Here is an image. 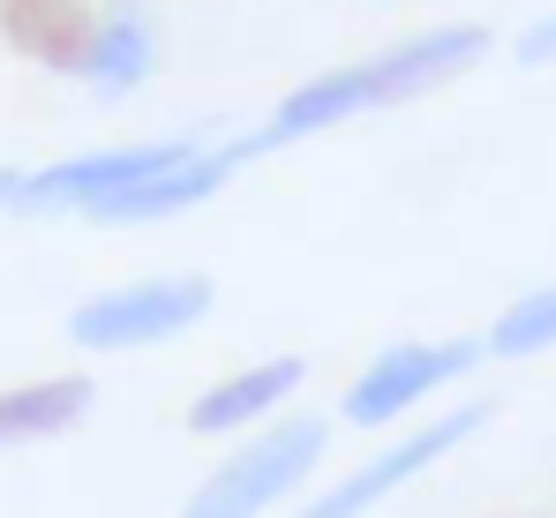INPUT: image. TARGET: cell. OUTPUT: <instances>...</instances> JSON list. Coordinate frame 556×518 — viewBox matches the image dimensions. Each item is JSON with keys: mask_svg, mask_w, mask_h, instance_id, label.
<instances>
[{"mask_svg": "<svg viewBox=\"0 0 556 518\" xmlns=\"http://www.w3.org/2000/svg\"><path fill=\"white\" fill-rule=\"evenodd\" d=\"M549 345H556V286H534V293H519V301L489 324L481 353H496V361H527V353H549Z\"/></svg>", "mask_w": 556, "mask_h": 518, "instance_id": "7c38bea8", "label": "cell"}, {"mask_svg": "<svg viewBox=\"0 0 556 518\" xmlns=\"http://www.w3.org/2000/svg\"><path fill=\"white\" fill-rule=\"evenodd\" d=\"M301 376H308L301 353H271V361H256V368H233V376H218V383L188 406V429H195V435L256 429L264 414H278V406L301 391Z\"/></svg>", "mask_w": 556, "mask_h": 518, "instance_id": "9c48e42d", "label": "cell"}, {"mask_svg": "<svg viewBox=\"0 0 556 518\" xmlns=\"http://www.w3.org/2000/svg\"><path fill=\"white\" fill-rule=\"evenodd\" d=\"M151 61H159V30H151L143 0H105V8H98V46H91L84 84H91L98 98H121V90H136L151 76Z\"/></svg>", "mask_w": 556, "mask_h": 518, "instance_id": "8fae6325", "label": "cell"}, {"mask_svg": "<svg viewBox=\"0 0 556 518\" xmlns=\"http://www.w3.org/2000/svg\"><path fill=\"white\" fill-rule=\"evenodd\" d=\"M331 451L324 421H278V429L249 435L195 496L181 504V518H264L278 496H293Z\"/></svg>", "mask_w": 556, "mask_h": 518, "instance_id": "7a4b0ae2", "label": "cell"}, {"mask_svg": "<svg viewBox=\"0 0 556 518\" xmlns=\"http://www.w3.org/2000/svg\"><path fill=\"white\" fill-rule=\"evenodd\" d=\"M481 361V339H406V345H383L369 368L346 383V421L354 429H383L399 421L406 406H421L429 391H444L452 376H466Z\"/></svg>", "mask_w": 556, "mask_h": 518, "instance_id": "277c9868", "label": "cell"}, {"mask_svg": "<svg viewBox=\"0 0 556 518\" xmlns=\"http://www.w3.org/2000/svg\"><path fill=\"white\" fill-rule=\"evenodd\" d=\"M23 180H30V173H8V166H0V211H15V195H23Z\"/></svg>", "mask_w": 556, "mask_h": 518, "instance_id": "5bb4252c", "label": "cell"}, {"mask_svg": "<svg viewBox=\"0 0 556 518\" xmlns=\"http://www.w3.org/2000/svg\"><path fill=\"white\" fill-rule=\"evenodd\" d=\"M98 383L91 376H38V383H8L0 391V451L15 443H53L91 414Z\"/></svg>", "mask_w": 556, "mask_h": 518, "instance_id": "30bf717a", "label": "cell"}, {"mask_svg": "<svg viewBox=\"0 0 556 518\" xmlns=\"http://www.w3.org/2000/svg\"><path fill=\"white\" fill-rule=\"evenodd\" d=\"M481 53H489V30H481V23L421 30V38L391 46V53H369V61H354V68H331V76H316V84L286 90V98H278V113L249 136V143H256V159H264V151L301 143V136H316V128H339V121L383 113V105H406V98H421V90L466 76Z\"/></svg>", "mask_w": 556, "mask_h": 518, "instance_id": "6da1fadb", "label": "cell"}, {"mask_svg": "<svg viewBox=\"0 0 556 518\" xmlns=\"http://www.w3.org/2000/svg\"><path fill=\"white\" fill-rule=\"evenodd\" d=\"M211 278L203 270H166V278H136V286H113V293H91L76 316H68V339L84 353H136V345L181 339L188 324H203L211 308Z\"/></svg>", "mask_w": 556, "mask_h": 518, "instance_id": "3957f363", "label": "cell"}, {"mask_svg": "<svg viewBox=\"0 0 556 518\" xmlns=\"http://www.w3.org/2000/svg\"><path fill=\"white\" fill-rule=\"evenodd\" d=\"M256 159V143L249 136H233V143H203L195 159H181L174 173H159V180H143V188H128V195H113V203H98L91 218L105 226H143V218H174V211H195V203H211L233 173Z\"/></svg>", "mask_w": 556, "mask_h": 518, "instance_id": "52a82bcc", "label": "cell"}, {"mask_svg": "<svg viewBox=\"0 0 556 518\" xmlns=\"http://www.w3.org/2000/svg\"><path fill=\"white\" fill-rule=\"evenodd\" d=\"M0 38L61 76H84L98 46V8L91 0H0Z\"/></svg>", "mask_w": 556, "mask_h": 518, "instance_id": "ba28073f", "label": "cell"}, {"mask_svg": "<svg viewBox=\"0 0 556 518\" xmlns=\"http://www.w3.org/2000/svg\"><path fill=\"white\" fill-rule=\"evenodd\" d=\"M195 151H203L195 136H174V143H121V151H91V159H61V166L23 180L15 211H98V203L143 188V180L174 173L181 159H195Z\"/></svg>", "mask_w": 556, "mask_h": 518, "instance_id": "5b68a950", "label": "cell"}, {"mask_svg": "<svg viewBox=\"0 0 556 518\" xmlns=\"http://www.w3.org/2000/svg\"><path fill=\"white\" fill-rule=\"evenodd\" d=\"M511 61H519V68H556V15L527 23V30L511 38Z\"/></svg>", "mask_w": 556, "mask_h": 518, "instance_id": "4fadbf2b", "label": "cell"}, {"mask_svg": "<svg viewBox=\"0 0 556 518\" xmlns=\"http://www.w3.org/2000/svg\"><path fill=\"white\" fill-rule=\"evenodd\" d=\"M489 421V399H466V406H452V414H437L429 429H414V435H399V443H383L369 466H354L339 489H324V496H308L293 518H362V511H376L399 481H414V473H429L444 451H459L466 435Z\"/></svg>", "mask_w": 556, "mask_h": 518, "instance_id": "8992f818", "label": "cell"}]
</instances>
